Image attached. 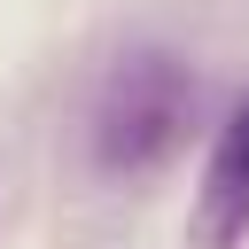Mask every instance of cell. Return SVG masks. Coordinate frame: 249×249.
Masks as SVG:
<instances>
[{"label":"cell","instance_id":"2","mask_svg":"<svg viewBox=\"0 0 249 249\" xmlns=\"http://www.w3.org/2000/svg\"><path fill=\"white\" fill-rule=\"evenodd\" d=\"M241 233H249V93L233 101V117H226L218 140H210L187 241H195V249H233Z\"/></svg>","mask_w":249,"mask_h":249},{"label":"cell","instance_id":"1","mask_svg":"<svg viewBox=\"0 0 249 249\" xmlns=\"http://www.w3.org/2000/svg\"><path fill=\"white\" fill-rule=\"evenodd\" d=\"M195 101H202V86H195L187 54H171V47H132V54H117V70L101 78L93 117H86L93 171H109V179H148V171H163V163L187 148V132H195Z\"/></svg>","mask_w":249,"mask_h":249}]
</instances>
